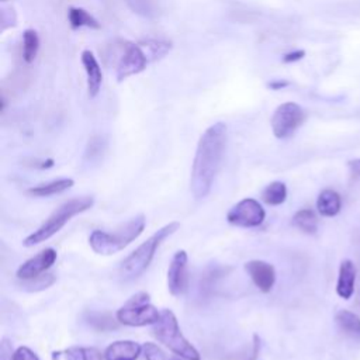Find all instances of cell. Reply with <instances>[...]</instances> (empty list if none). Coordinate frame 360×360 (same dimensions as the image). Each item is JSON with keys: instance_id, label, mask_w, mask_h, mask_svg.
<instances>
[{"instance_id": "cell-1", "label": "cell", "mask_w": 360, "mask_h": 360, "mask_svg": "<svg viewBox=\"0 0 360 360\" xmlns=\"http://www.w3.org/2000/svg\"><path fill=\"white\" fill-rule=\"evenodd\" d=\"M226 141L228 129L224 122L210 125L200 136L190 177L194 198H204L210 193L225 155Z\"/></svg>"}, {"instance_id": "cell-2", "label": "cell", "mask_w": 360, "mask_h": 360, "mask_svg": "<svg viewBox=\"0 0 360 360\" xmlns=\"http://www.w3.org/2000/svg\"><path fill=\"white\" fill-rule=\"evenodd\" d=\"M145 225L146 218L143 214H139L112 232L94 229L89 236V245L98 255H114L135 240L143 232Z\"/></svg>"}, {"instance_id": "cell-3", "label": "cell", "mask_w": 360, "mask_h": 360, "mask_svg": "<svg viewBox=\"0 0 360 360\" xmlns=\"http://www.w3.org/2000/svg\"><path fill=\"white\" fill-rule=\"evenodd\" d=\"M93 204L94 198L91 195L76 197L63 202L45 219V222L39 228H37L22 240V245L30 248L48 240L55 233H58L75 215L87 211L89 208L93 207Z\"/></svg>"}, {"instance_id": "cell-4", "label": "cell", "mask_w": 360, "mask_h": 360, "mask_svg": "<svg viewBox=\"0 0 360 360\" xmlns=\"http://www.w3.org/2000/svg\"><path fill=\"white\" fill-rule=\"evenodd\" d=\"M180 228V224L173 221L158 229L153 235H150L145 242H142L132 253H129L120 266V273L124 278H135L141 276L148 266L150 264L158 248L162 245L165 239L172 236L177 229Z\"/></svg>"}, {"instance_id": "cell-5", "label": "cell", "mask_w": 360, "mask_h": 360, "mask_svg": "<svg viewBox=\"0 0 360 360\" xmlns=\"http://www.w3.org/2000/svg\"><path fill=\"white\" fill-rule=\"evenodd\" d=\"M153 336L174 354L184 360H201L198 350L181 333L176 315L170 309H163L160 319L152 328Z\"/></svg>"}, {"instance_id": "cell-6", "label": "cell", "mask_w": 360, "mask_h": 360, "mask_svg": "<svg viewBox=\"0 0 360 360\" xmlns=\"http://www.w3.org/2000/svg\"><path fill=\"white\" fill-rule=\"evenodd\" d=\"M159 312L150 302L148 292H138L132 295L117 312L115 318L120 323L127 326H146L155 325L160 319Z\"/></svg>"}, {"instance_id": "cell-7", "label": "cell", "mask_w": 360, "mask_h": 360, "mask_svg": "<svg viewBox=\"0 0 360 360\" xmlns=\"http://www.w3.org/2000/svg\"><path fill=\"white\" fill-rule=\"evenodd\" d=\"M305 111L292 101L280 104L271 117V131L277 139L290 138L305 121Z\"/></svg>"}, {"instance_id": "cell-8", "label": "cell", "mask_w": 360, "mask_h": 360, "mask_svg": "<svg viewBox=\"0 0 360 360\" xmlns=\"http://www.w3.org/2000/svg\"><path fill=\"white\" fill-rule=\"evenodd\" d=\"M266 211L255 198H243L236 202L226 214L229 224L240 228H255L263 224Z\"/></svg>"}, {"instance_id": "cell-9", "label": "cell", "mask_w": 360, "mask_h": 360, "mask_svg": "<svg viewBox=\"0 0 360 360\" xmlns=\"http://www.w3.org/2000/svg\"><path fill=\"white\" fill-rule=\"evenodd\" d=\"M148 62H149V56L141 48V45H136V44L128 45L117 65V72H115L117 80L121 82L128 79L129 76L141 73L142 70H145Z\"/></svg>"}, {"instance_id": "cell-10", "label": "cell", "mask_w": 360, "mask_h": 360, "mask_svg": "<svg viewBox=\"0 0 360 360\" xmlns=\"http://www.w3.org/2000/svg\"><path fill=\"white\" fill-rule=\"evenodd\" d=\"M187 263L188 256L186 250H177L172 257V262L167 269V288L173 297H180L187 288Z\"/></svg>"}, {"instance_id": "cell-11", "label": "cell", "mask_w": 360, "mask_h": 360, "mask_svg": "<svg viewBox=\"0 0 360 360\" xmlns=\"http://www.w3.org/2000/svg\"><path fill=\"white\" fill-rule=\"evenodd\" d=\"M56 257H58L56 250L53 248H46V249L41 250L38 255H35L34 257L25 260L22 264H20L15 274L22 281L35 278V277L41 276L45 270H48L56 262Z\"/></svg>"}, {"instance_id": "cell-12", "label": "cell", "mask_w": 360, "mask_h": 360, "mask_svg": "<svg viewBox=\"0 0 360 360\" xmlns=\"http://www.w3.org/2000/svg\"><path fill=\"white\" fill-rule=\"evenodd\" d=\"M245 270L262 292H269L273 288L276 283V270L271 263L264 260H250L245 263Z\"/></svg>"}, {"instance_id": "cell-13", "label": "cell", "mask_w": 360, "mask_h": 360, "mask_svg": "<svg viewBox=\"0 0 360 360\" xmlns=\"http://www.w3.org/2000/svg\"><path fill=\"white\" fill-rule=\"evenodd\" d=\"M82 63L86 72V77H87V91H89V97L94 98L101 89V83H103V70L101 66L97 60V58L94 56V53L89 49L82 52Z\"/></svg>"}, {"instance_id": "cell-14", "label": "cell", "mask_w": 360, "mask_h": 360, "mask_svg": "<svg viewBox=\"0 0 360 360\" xmlns=\"http://www.w3.org/2000/svg\"><path fill=\"white\" fill-rule=\"evenodd\" d=\"M143 346L135 340H115L104 350L105 360H136Z\"/></svg>"}, {"instance_id": "cell-15", "label": "cell", "mask_w": 360, "mask_h": 360, "mask_svg": "<svg viewBox=\"0 0 360 360\" xmlns=\"http://www.w3.org/2000/svg\"><path fill=\"white\" fill-rule=\"evenodd\" d=\"M354 283H356V266L352 260L345 259L339 266L336 294L343 300H349L354 292Z\"/></svg>"}, {"instance_id": "cell-16", "label": "cell", "mask_w": 360, "mask_h": 360, "mask_svg": "<svg viewBox=\"0 0 360 360\" xmlns=\"http://www.w3.org/2000/svg\"><path fill=\"white\" fill-rule=\"evenodd\" d=\"M342 208V200L339 193L332 188H325L316 198V210L322 217H335Z\"/></svg>"}, {"instance_id": "cell-17", "label": "cell", "mask_w": 360, "mask_h": 360, "mask_svg": "<svg viewBox=\"0 0 360 360\" xmlns=\"http://www.w3.org/2000/svg\"><path fill=\"white\" fill-rule=\"evenodd\" d=\"M73 183L75 181L72 179H58V180H52L49 183L30 187L27 190V193L32 197H51V195L60 194V193L66 191L68 188H70L73 186Z\"/></svg>"}, {"instance_id": "cell-18", "label": "cell", "mask_w": 360, "mask_h": 360, "mask_svg": "<svg viewBox=\"0 0 360 360\" xmlns=\"http://www.w3.org/2000/svg\"><path fill=\"white\" fill-rule=\"evenodd\" d=\"M335 321L346 335L353 336V338H360V316L359 315H356L347 309H340L336 314Z\"/></svg>"}, {"instance_id": "cell-19", "label": "cell", "mask_w": 360, "mask_h": 360, "mask_svg": "<svg viewBox=\"0 0 360 360\" xmlns=\"http://www.w3.org/2000/svg\"><path fill=\"white\" fill-rule=\"evenodd\" d=\"M86 322L96 330L108 332L118 328V319L112 318L108 312H100V311H90L86 314Z\"/></svg>"}, {"instance_id": "cell-20", "label": "cell", "mask_w": 360, "mask_h": 360, "mask_svg": "<svg viewBox=\"0 0 360 360\" xmlns=\"http://www.w3.org/2000/svg\"><path fill=\"white\" fill-rule=\"evenodd\" d=\"M68 20L72 28H82V27H89V28H100V22L84 8L80 7H70L68 11Z\"/></svg>"}, {"instance_id": "cell-21", "label": "cell", "mask_w": 360, "mask_h": 360, "mask_svg": "<svg viewBox=\"0 0 360 360\" xmlns=\"http://www.w3.org/2000/svg\"><path fill=\"white\" fill-rule=\"evenodd\" d=\"M292 224L305 233H315L318 229V218L315 212L309 208H302L297 211L292 217Z\"/></svg>"}, {"instance_id": "cell-22", "label": "cell", "mask_w": 360, "mask_h": 360, "mask_svg": "<svg viewBox=\"0 0 360 360\" xmlns=\"http://www.w3.org/2000/svg\"><path fill=\"white\" fill-rule=\"evenodd\" d=\"M39 51V37L35 30H25L22 34V58L27 63L34 62Z\"/></svg>"}, {"instance_id": "cell-23", "label": "cell", "mask_w": 360, "mask_h": 360, "mask_svg": "<svg viewBox=\"0 0 360 360\" xmlns=\"http://www.w3.org/2000/svg\"><path fill=\"white\" fill-rule=\"evenodd\" d=\"M263 201L269 205H280L287 198V187L283 181H271L263 190Z\"/></svg>"}, {"instance_id": "cell-24", "label": "cell", "mask_w": 360, "mask_h": 360, "mask_svg": "<svg viewBox=\"0 0 360 360\" xmlns=\"http://www.w3.org/2000/svg\"><path fill=\"white\" fill-rule=\"evenodd\" d=\"M66 360H103L101 354L96 347H79L73 346L63 352Z\"/></svg>"}, {"instance_id": "cell-25", "label": "cell", "mask_w": 360, "mask_h": 360, "mask_svg": "<svg viewBox=\"0 0 360 360\" xmlns=\"http://www.w3.org/2000/svg\"><path fill=\"white\" fill-rule=\"evenodd\" d=\"M53 283H55V276L53 274H41L35 278L22 281V287L28 291H41V290L48 288Z\"/></svg>"}, {"instance_id": "cell-26", "label": "cell", "mask_w": 360, "mask_h": 360, "mask_svg": "<svg viewBox=\"0 0 360 360\" xmlns=\"http://www.w3.org/2000/svg\"><path fill=\"white\" fill-rule=\"evenodd\" d=\"M142 353H143L145 360H167V357L163 353V350L158 345L150 343V342H146L143 345Z\"/></svg>"}, {"instance_id": "cell-27", "label": "cell", "mask_w": 360, "mask_h": 360, "mask_svg": "<svg viewBox=\"0 0 360 360\" xmlns=\"http://www.w3.org/2000/svg\"><path fill=\"white\" fill-rule=\"evenodd\" d=\"M104 150V146H103V141L101 138H93L90 139L89 145H87V149H86V156L87 159L93 160L96 158H100L101 153Z\"/></svg>"}, {"instance_id": "cell-28", "label": "cell", "mask_w": 360, "mask_h": 360, "mask_svg": "<svg viewBox=\"0 0 360 360\" xmlns=\"http://www.w3.org/2000/svg\"><path fill=\"white\" fill-rule=\"evenodd\" d=\"M11 360H39V357L30 347L20 346L14 350V353L11 356Z\"/></svg>"}, {"instance_id": "cell-29", "label": "cell", "mask_w": 360, "mask_h": 360, "mask_svg": "<svg viewBox=\"0 0 360 360\" xmlns=\"http://www.w3.org/2000/svg\"><path fill=\"white\" fill-rule=\"evenodd\" d=\"M304 56H305V52H304L302 49H300V51H292V52H290V53H285L284 58H283V60L287 62V63H290V62H297V60L302 59Z\"/></svg>"}, {"instance_id": "cell-30", "label": "cell", "mask_w": 360, "mask_h": 360, "mask_svg": "<svg viewBox=\"0 0 360 360\" xmlns=\"http://www.w3.org/2000/svg\"><path fill=\"white\" fill-rule=\"evenodd\" d=\"M349 169H350V173H352L356 179H360V159L350 160V162H349Z\"/></svg>"}, {"instance_id": "cell-31", "label": "cell", "mask_w": 360, "mask_h": 360, "mask_svg": "<svg viewBox=\"0 0 360 360\" xmlns=\"http://www.w3.org/2000/svg\"><path fill=\"white\" fill-rule=\"evenodd\" d=\"M284 86H287V82H274V83L270 84V87H273V89H280V87H284Z\"/></svg>"}]
</instances>
